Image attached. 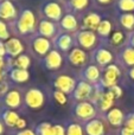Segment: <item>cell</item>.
Instances as JSON below:
<instances>
[{
    "label": "cell",
    "mask_w": 134,
    "mask_h": 135,
    "mask_svg": "<svg viewBox=\"0 0 134 135\" xmlns=\"http://www.w3.org/2000/svg\"><path fill=\"white\" fill-rule=\"evenodd\" d=\"M76 84H77L76 78H74L73 76L66 75V74L57 75L54 78V81H52L54 88L56 89V90H59V91H62V93L66 94V95L74 93V90H75V88H76Z\"/></svg>",
    "instance_id": "5b68a950"
},
{
    "label": "cell",
    "mask_w": 134,
    "mask_h": 135,
    "mask_svg": "<svg viewBox=\"0 0 134 135\" xmlns=\"http://www.w3.org/2000/svg\"><path fill=\"white\" fill-rule=\"evenodd\" d=\"M127 45H130V46H132L134 47V31L132 33H131L130 36H128V38H127V43H126Z\"/></svg>",
    "instance_id": "f6af8a7d"
},
{
    "label": "cell",
    "mask_w": 134,
    "mask_h": 135,
    "mask_svg": "<svg viewBox=\"0 0 134 135\" xmlns=\"http://www.w3.org/2000/svg\"><path fill=\"white\" fill-rule=\"evenodd\" d=\"M37 135H52V126L47 122H43L37 127L36 131Z\"/></svg>",
    "instance_id": "d6a6232c"
},
{
    "label": "cell",
    "mask_w": 134,
    "mask_h": 135,
    "mask_svg": "<svg viewBox=\"0 0 134 135\" xmlns=\"http://www.w3.org/2000/svg\"><path fill=\"white\" fill-rule=\"evenodd\" d=\"M119 23L126 30L134 28V14L133 13H120L119 14Z\"/></svg>",
    "instance_id": "f1b7e54d"
},
{
    "label": "cell",
    "mask_w": 134,
    "mask_h": 135,
    "mask_svg": "<svg viewBox=\"0 0 134 135\" xmlns=\"http://www.w3.org/2000/svg\"><path fill=\"white\" fill-rule=\"evenodd\" d=\"M0 1H2V0H0Z\"/></svg>",
    "instance_id": "816d5d0a"
},
{
    "label": "cell",
    "mask_w": 134,
    "mask_h": 135,
    "mask_svg": "<svg viewBox=\"0 0 134 135\" xmlns=\"http://www.w3.org/2000/svg\"><path fill=\"white\" fill-rule=\"evenodd\" d=\"M43 66L46 70L50 71H56V70L61 69L62 64H63V56H62L61 51L56 49H52L44 58L42 59Z\"/></svg>",
    "instance_id": "4fadbf2b"
},
{
    "label": "cell",
    "mask_w": 134,
    "mask_h": 135,
    "mask_svg": "<svg viewBox=\"0 0 134 135\" xmlns=\"http://www.w3.org/2000/svg\"><path fill=\"white\" fill-rule=\"evenodd\" d=\"M30 47H31V51H32L36 56L44 58V57L52 50L51 49L52 42L45 37H42V36H39V35H36L31 38Z\"/></svg>",
    "instance_id": "277c9868"
},
{
    "label": "cell",
    "mask_w": 134,
    "mask_h": 135,
    "mask_svg": "<svg viewBox=\"0 0 134 135\" xmlns=\"http://www.w3.org/2000/svg\"><path fill=\"white\" fill-rule=\"evenodd\" d=\"M125 127L134 132V114H130L125 120Z\"/></svg>",
    "instance_id": "74e56055"
},
{
    "label": "cell",
    "mask_w": 134,
    "mask_h": 135,
    "mask_svg": "<svg viewBox=\"0 0 134 135\" xmlns=\"http://www.w3.org/2000/svg\"><path fill=\"white\" fill-rule=\"evenodd\" d=\"M4 134V122L0 120V135Z\"/></svg>",
    "instance_id": "681fc988"
},
{
    "label": "cell",
    "mask_w": 134,
    "mask_h": 135,
    "mask_svg": "<svg viewBox=\"0 0 134 135\" xmlns=\"http://www.w3.org/2000/svg\"><path fill=\"white\" fill-rule=\"evenodd\" d=\"M59 28H61L63 32H77L80 30V24H78V20L76 18V16L74 13H65L63 16V18L59 21Z\"/></svg>",
    "instance_id": "e0dca14e"
},
{
    "label": "cell",
    "mask_w": 134,
    "mask_h": 135,
    "mask_svg": "<svg viewBox=\"0 0 134 135\" xmlns=\"http://www.w3.org/2000/svg\"><path fill=\"white\" fill-rule=\"evenodd\" d=\"M121 76V69L118 64H109L104 69H102L101 79H100V85L103 89H111L112 86L116 85L118 81Z\"/></svg>",
    "instance_id": "3957f363"
},
{
    "label": "cell",
    "mask_w": 134,
    "mask_h": 135,
    "mask_svg": "<svg viewBox=\"0 0 134 135\" xmlns=\"http://www.w3.org/2000/svg\"><path fill=\"white\" fill-rule=\"evenodd\" d=\"M74 114L81 120L84 121H90V120L95 119L96 115V107L94 103L90 101H82V102H77L74 107Z\"/></svg>",
    "instance_id": "9c48e42d"
},
{
    "label": "cell",
    "mask_w": 134,
    "mask_h": 135,
    "mask_svg": "<svg viewBox=\"0 0 134 135\" xmlns=\"http://www.w3.org/2000/svg\"><path fill=\"white\" fill-rule=\"evenodd\" d=\"M85 133L88 135H103L104 124L101 120L93 119L87 122L85 124Z\"/></svg>",
    "instance_id": "cb8c5ba5"
},
{
    "label": "cell",
    "mask_w": 134,
    "mask_h": 135,
    "mask_svg": "<svg viewBox=\"0 0 134 135\" xmlns=\"http://www.w3.org/2000/svg\"><path fill=\"white\" fill-rule=\"evenodd\" d=\"M66 135H83V128L78 123H70L66 128Z\"/></svg>",
    "instance_id": "836d02e7"
},
{
    "label": "cell",
    "mask_w": 134,
    "mask_h": 135,
    "mask_svg": "<svg viewBox=\"0 0 134 135\" xmlns=\"http://www.w3.org/2000/svg\"><path fill=\"white\" fill-rule=\"evenodd\" d=\"M12 27L17 35L20 36H26L35 32V30H37V20L35 13L28 8L21 9L17 19L12 23Z\"/></svg>",
    "instance_id": "6da1fadb"
},
{
    "label": "cell",
    "mask_w": 134,
    "mask_h": 135,
    "mask_svg": "<svg viewBox=\"0 0 134 135\" xmlns=\"http://www.w3.org/2000/svg\"><path fill=\"white\" fill-rule=\"evenodd\" d=\"M59 32H61V30H59L58 25L55 21L47 20V19H40L37 25V35L47 38L50 40L54 39Z\"/></svg>",
    "instance_id": "8fae6325"
},
{
    "label": "cell",
    "mask_w": 134,
    "mask_h": 135,
    "mask_svg": "<svg viewBox=\"0 0 134 135\" xmlns=\"http://www.w3.org/2000/svg\"><path fill=\"white\" fill-rule=\"evenodd\" d=\"M52 135H65V129L61 124L52 126Z\"/></svg>",
    "instance_id": "f35d334b"
},
{
    "label": "cell",
    "mask_w": 134,
    "mask_h": 135,
    "mask_svg": "<svg viewBox=\"0 0 134 135\" xmlns=\"http://www.w3.org/2000/svg\"><path fill=\"white\" fill-rule=\"evenodd\" d=\"M99 4H102V5H107V4H109V2L112 1V0H96Z\"/></svg>",
    "instance_id": "c3c4849f"
},
{
    "label": "cell",
    "mask_w": 134,
    "mask_h": 135,
    "mask_svg": "<svg viewBox=\"0 0 134 135\" xmlns=\"http://www.w3.org/2000/svg\"><path fill=\"white\" fill-rule=\"evenodd\" d=\"M127 74H128V77H130L132 81H134V66L128 69V72H127Z\"/></svg>",
    "instance_id": "7dc6e473"
},
{
    "label": "cell",
    "mask_w": 134,
    "mask_h": 135,
    "mask_svg": "<svg viewBox=\"0 0 134 135\" xmlns=\"http://www.w3.org/2000/svg\"><path fill=\"white\" fill-rule=\"evenodd\" d=\"M7 77L9 81L14 82V83H25L30 78V72L28 70L18 69V68H11L7 70Z\"/></svg>",
    "instance_id": "7402d4cb"
},
{
    "label": "cell",
    "mask_w": 134,
    "mask_h": 135,
    "mask_svg": "<svg viewBox=\"0 0 134 135\" xmlns=\"http://www.w3.org/2000/svg\"><path fill=\"white\" fill-rule=\"evenodd\" d=\"M25 126H26V121L20 117V119L18 120V122H17V126L16 127L18 129H24V128H25Z\"/></svg>",
    "instance_id": "ee69618b"
},
{
    "label": "cell",
    "mask_w": 134,
    "mask_h": 135,
    "mask_svg": "<svg viewBox=\"0 0 134 135\" xmlns=\"http://www.w3.org/2000/svg\"><path fill=\"white\" fill-rule=\"evenodd\" d=\"M107 120L108 122L112 124V126L119 127L123 123V120H125V116H123V113L121 112L118 108H112L108 113H107Z\"/></svg>",
    "instance_id": "484cf974"
},
{
    "label": "cell",
    "mask_w": 134,
    "mask_h": 135,
    "mask_svg": "<svg viewBox=\"0 0 134 135\" xmlns=\"http://www.w3.org/2000/svg\"><path fill=\"white\" fill-rule=\"evenodd\" d=\"M5 74H6V71H4V70H0V82L2 81V78H4Z\"/></svg>",
    "instance_id": "f907efd6"
},
{
    "label": "cell",
    "mask_w": 134,
    "mask_h": 135,
    "mask_svg": "<svg viewBox=\"0 0 134 135\" xmlns=\"http://www.w3.org/2000/svg\"><path fill=\"white\" fill-rule=\"evenodd\" d=\"M40 14L44 19L55 21V23H59L64 16L63 7L56 0H46L45 2H43L40 6Z\"/></svg>",
    "instance_id": "7a4b0ae2"
},
{
    "label": "cell",
    "mask_w": 134,
    "mask_h": 135,
    "mask_svg": "<svg viewBox=\"0 0 134 135\" xmlns=\"http://www.w3.org/2000/svg\"><path fill=\"white\" fill-rule=\"evenodd\" d=\"M113 61H114L113 52L103 46L96 47L92 55V63L97 65L100 69H104L109 64L113 63Z\"/></svg>",
    "instance_id": "ba28073f"
},
{
    "label": "cell",
    "mask_w": 134,
    "mask_h": 135,
    "mask_svg": "<svg viewBox=\"0 0 134 135\" xmlns=\"http://www.w3.org/2000/svg\"><path fill=\"white\" fill-rule=\"evenodd\" d=\"M4 103L8 109H16L21 104V94L17 89H11L4 96Z\"/></svg>",
    "instance_id": "44dd1931"
},
{
    "label": "cell",
    "mask_w": 134,
    "mask_h": 135,
    "mask_svg": "<svg viewBox=\"0 0 134 135\" xmlns=\"http://www.w3.org/2000/svg\"><path fill=\"white\" fill-rule=\"evenodd\" d=\"M20 119L18 113H16L12 109H6L1 113V121L8 127H16L18 120Z\"/></svg>",
    "instance_id": "83f0119b"
},
{
    "label": "cell",
    "mask_w": 134,
    "mask_h": 135,
    "mask_svg": "<svg viewBox=\"0 0 134 135\" xmlns=\"http://www.w3.org/2000/svg\"><path fill=\"white\" fill-rule=\"evenodd\" d=\"M109 91H111L112 94H113L114 95V97L115 98H119V97H121V96H122V88H121L120 85H119V84H116V85H114V86H112L111 89H108Z\"/></svg>",
    "instance_id": "8d00e7d4"
},
{
    "label": "cell",
    "mask_w": 134,
    "mask_h": 135,
    "mask_svg": "<svg viewBox=\"0 0 134 135\" xmlns=\"http://www.w3.org/2000/svg\"><path fill=\"white\" fill-rule=\"evenodd\" d=\"M101 20H102V18L99 13H96V12H89L85 16H83L82 20H81V27H82L81 30H88V31L96 32Z\"/></svg>",
    "instance_id": "ac0fdd59"
},
{
    "label": "cell",
    "mask_w": 134,
    "mask_h": 135,
    "mask_svg": "<svg viewBox=\"0 0 134 135\" xmlns=\"http://www.w3.org/2000/svg\"><path fill=\"white\" fill-rule=\"evenodd\" d=\"M112 33H113V25H112V21L107 18L102 19L100 25H99V27H97V30H96V35L99 36V37L106 39V38L111 37Z\"/></svg>",
    "instance_id": "4316f807"
},
{
    "label": "cell",
    "mask_w": 134,
    "mask_h": 135,
    "mask_svg": "<svg viewBox=\"0 0 134 135\" xmlns=\"http://www.w3.org/2000/svg\"><path fill=\"white\" fill-rule=\"evenodd\" d=\"M75 42L77 46L83 50H90L96 46L97 43V35L94 31L88 30H78L75 33Z\"/></svg>",
    "instance_id": "52a82bcc"
},
{
    "label": "cell",
    "mask_w": 134,
    "mask_h": 135,
    "mask_svg": "<svg viewBox=\"0 0 134 135\" xmlns=\"http://www.w3.org/2000/svg\"><path fill=\"white\" fill-rule=\"evenodd\" d=\"M116 6L121 13H132L134 11V0H118Z\"/></svg>",
    "instance_id": "f546056e"
},
{
    "label": "cell",
    "mask_w": 134,
    "mask_h": 135,
    "mask_svg": "<svg viewBox=\"0 0 134 135\" xmlns=\"http://www.w3.org/2000/svg\"><path fill=\"white\" fill-rule=\"evenodd\" d=\"M121 135H134V132L128 129L127 127H123V128L121 129Z\"/></svg>",
    "instance_id": "bcb514c9"
},
{
    "label": "cell",
    "mask_w": 134,
    "mask_h": 135,
    "mask_svg": "<svg viewBox=\"0 0 134 135\" xmlns=\"http://www.w3.org/2000/svg\"><path fill=\"white\" fill-rule=\"evenodd\" d=\"M114 100H115L114 95L107 89V90L103 91V94H102V96L97 104H99L100 109H101L102 112H109L114 104Z\"/></svg>",
    "instance_id": "d4e9b609"
},
{
    "label": "cell",
    "mask_w": 134,
    "mask_h": 135,
    "mask_svg": "<svg viewBox=\"0 0 134 135\" xmlns=\"http://www.w3.org/2000/svg\"><path fill=\"white\" fill-rule=\"evenodd\" d=\"M8 91H9L8 83L5 82V81H1L0 82V96H5Z\"/></svg>",
    "instance_id": "ab89813d"
},
{
    "label": "cell",
    "mask_w": 134,
    "mask_h": 135,
    "mask_svg": "<svg viewBox=\"0 0 134 135\" xmlns=\"http://www.w3.org/2000/svg\"><path fill=\"white\" fill-rule=\"evenodd\" d=\"M0 57H7L6 55V47H5V43L0 40Z\"/></svg>",
    "instance_id": "b9f144b4"
},
{
    "label": "cell",
    "mask_w": 134,
    "mask_h": 135,
    "mask_svg": "<svg viewBox=\"0 0 134 135\" xmlns=\"http://www.w3.org/2000/svg\"><path fill=\"white\" fill-rule=\"evenodd\" d=\"M126 39V35L120 30L113 31L111 35V43L114 46H123V42Z\"/></svg>",
    "instance_id": "4dcf8cb0"
},
{
    "label": "cell",
    "mask_w": 134,
    "mask_h": 135,
    "mask_svg": "<svg viewBox=\"0 0 134 135\" xmlns=\"http://www.w3.org/2000/svg\"><path fill=\"white\" fill-rule=\"evenodd\" d=\"M52 96H54V98L56 100V102L59 103V104H65L66 103V94L55 89L54 93H52Z\"/></svg>",
    "instance_id": "d590c367"
},
{
    "label": "cell",
    "mask_w": 134,
    "mask_h": 135,
    "mask_svg": "<svg viewBox=\"0 0 134 135\" xmlns=\"http://www.w3.org/2000/svg\"><path fill=\"white\" fill-rule=\"evenodd\" d=\"M5 47H6V55L8 58H17L24 51L23 43L17 37H12L8 40H6L5 42Z\"/></svg>",
    "instance_id": "d6986e66"
},
{
    "label": "cell",
    "mask_w": 134,
    "mask_h": 135,
    "mask_svg": "<svg viewBox=\"0 0 134 135\" xmlns=\"http://www.w3.org/2000/svg\"><path fill=\"white\" fill-rule=\"evenodd\" d=\"M8 69V58L7 57H0V70H4L7 72Z\"/></svg>",
    "instance_id": "60d3db41"
},
{
    "label": "cell",
    "mask_w": 134,
    "mask_h": 135,
    "mask_svg": "<svg viewBox=\"0 0 134 135\" xmlns=\"http://www.w3.org/2000/svg\"><path fill=\"white\" fill-rule=\"evenodd\" d=\"M18 17V11L11 0H2L0 1V19L4 21H12Z\"/></svg>",
    "instance_id": "2e32d148"
},
{
    "label": "cell",
    "mask_w": 134,
    "mask_h": 135,
    "mask_svg": "<svg viewBox=\"0 0 134 135\" xmlns=\"http://www.w3.org/2000/svg\"><path fill=\"white\" fill-rule=\"evenodd\" d=\"M68 5L73 12H80L87 8L89 5V0H68Z\"/></svg>",
    "instance_id": "1f68e13d"
},
{
    "label": "cell",
    "mask_w": 134,
    "mask_h": 135,
    "mask_svg": "<svg viewBox=\"0 0 134 135\" xmlns=\"http://www.w3.org/2000/svg\"><path fill=\"white\" fill-rule=\"evenodd\" d=\"M9 31L8 27H7V24L5 23L4 20L0 19V40H8L9 39Z\"/></svg>",
    "instance_id": "e575fe53"
},
{
    "label": "cell",
    "mask_w": 134,
    "mask_h": 135,
    "mask_svg": "<svg viewBox=\"0 0 134 135\" xmlns=\"http://www.w3.org/2000/svg\"><path fill=\"white\" fill-rule=\"evenodd\" d=\"M101 74H102V71L99 66L93 64V63H90V64H87V65L82 69L81 75H80V78L95 85V84L100 83Z\"/></svg>",
    "instance_id": "9a60e30c"
},
{
    "label": "cell",
    "mask_w": 134,
    "mask_h": 135,
    "mask_svg": "<svg viewBox=\"0 0 134 135\" xmlns=\"http://www.w3.org/2000/svg\"><path fill=\"white\" fill-rule=\"evenodd\" d=\"M16 135H37L33 131H31V129H24V131H20L18 132Z\"/></svg>",
    "instance_id": "7bdbcfd3"
},
{
    "label": "cell",
    "mask_w": 134,
    "mask_h": 135,
    "mask_svg": "<svg viewBox=\"0 0 134 135\" xmlns=\"http://www.w3.org/2000/svg\"><path fill=\"white\" fill-rule=\"evenodd\" d=\"M94 88H95L94 84H90V83H88V82L80 78L77 81L75 90H74V93L71 94V95H73L74 100L77 101V102L89 101L90 96H92L93 91H94Z\"/></svg>",
    "instance_id": "7c38bea8"
},
{
    "label": "cell",
    "mask_w": 134,
    "mask_h": 135,
    "mask_svg": "<svg viewBox=\"0 0 134 135\" xmlns=\"http://www.w3.org/2000/svg\"><path fill=\"white\" fill-rule=\"evenodd\" d=\"M24 102L30 109H39L45 102V95L42 89L32 86L27 89L24 96Z\"/></svg>",
    "instance_id": "8992f818"
},
{
    "label": "cell",
    "mask_w": 134,
    "mask_h": 135,
    "mask_svg": "<svg viewBox=\"0 0 134 135\" xmlns=\"http://www.w3.org/2000/svg\"><path fill=\"white\" fill-rule=\"evenodd\" d=\"M52 44L55 45V49L58 50V51L69 52L76 45L75 36L70 35L68 32H59L52 39Z\"/></svg>",
    "instance_id": "30bf717a"
},
{
    "label": "cell",
    "mask_w": 134,
    "mask_h": 135,
    "mask_svg": "<svg viewBox=\"0 0 134 135\" xmlns=\"http://www.w3.org/2000/svg\"><path fill=\"white\" fill-rule=\"evenodd\" d=\"M118 61L122 66L133 68L134 66V47L130 45H123L118 54Z\"/></svg>",
    "instance_id": "ffe728a7"
},
{
    "label": "cell",
    "mask_w": 134,
    "mask_h": 135,
    "mask_svg": "<svg viewBox=\"0 0 134 135\" xmlns=\"http://www.w3.org/2000/svg\"><path fill=\"white\" fill-rule=\"evenodd\" d=\"M66 59L68 62L71 64L73 66L76 68H84L87 65V61H88V56L85 50L81 49L80 46H74L70 51L66 55Z\"/></svg>",
    "instance_id": "5bb4252c"
},
{
    "label": "cell",
    "mask_w": 134,
    "mask_h": 135,
    "mask_svg": "<svg viewBox=\"0 0 134 135\" xmlns=\"http://www.w3.org/2000/svg\"><path fill=\"white\" fill-rule=\"evenodd\" d=\"M30 66H31V58L26 54H21L17 58H8V69H11V68H18V69L27 70Z\"/></svg>",
    "instance_id": "603a6c76"
}]
</instances>
